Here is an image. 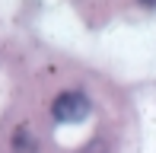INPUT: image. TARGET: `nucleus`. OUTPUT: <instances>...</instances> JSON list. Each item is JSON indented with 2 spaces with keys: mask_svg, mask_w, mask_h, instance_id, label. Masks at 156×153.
<instances>
[{
  "mask_svg": "<svg viewBox=\"0 0 156 153\" xmlns=\"http://www.w3.org/2000/svg\"><path fill=\"white\" fill-rule=\"evenodd\" d=\"M51 115H54V121H61V124H76V121H83V118L89 115V99L83 93H76V89H67V93H61L58 99H54Z\"/></svg>",
  "mask_w": 156,
  "mask_h": 153,
  "instance_id": "nucleus-1",
  "label": "nucleus"
},
{
  "mask_svg": "<svg viewBox=\"0 0 156 153\" xmlns=\"http://www.w3.org/2000/svg\"><path fill=\"white\" fill-rule=\"evenodd\" d=\"M140 3H147V6H156V0H140Z\"/></svg>",
  "mask_w": 156,
  "mask_h": 153,
  "instance_id": "nucleus-2",
  "label": "nucleus"
}]
</instances>
